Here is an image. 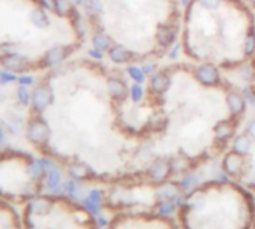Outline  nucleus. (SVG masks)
<instances>
[{
    "instance_id": "c9c22d12",
    "label": "nucleus",
    "mask_w": 255,
    "mask_h": 229,
    "mask_svg": "<svg viewBox=\"0 0 255 229\" xmlns=\"http://www.w3.org/2000/svg\"><path fill=\"white\" fill-rule=\"evenodd\" d=\"M252 229H255V222L252 223Z\"/></svg>"
},
{
    "instance_id": "f3484780",
    "label": "nucleus",
    "mask_w": 255,
    "mask_h": 229,
    "mask_svg": "<svg viewBox=\"0 0 255 229\" xmlns=\"http://www.w3.org/2000/svg\"><path fill=\"white\" fill-rule=\"evenodd\" d=\"M128 76L136 82V84H142L145 82V78H147V74L143 73L142 67H137V66H130L128 67Z\"/></svg>"
},
{
    "instance_id": "4be33fe9",
    "label": "nucleus",
    "mask_w": 255,
    "mask_h": 229,
    "mask_svg": "<svg viewBox=\"0 0 255 229\" xmlns=\"http://www.w3.org/2000/svg\"><path fill=\"white\" fill-rule=\"evenodd\" d=\"M87 9L91 15H99L103 9V5L100 0H88L87 2Z\"/></svg>"
},
{
    "instance_id": "f8f14e48",
    "label": "nucleus",
    "mask_w": 255,
    "mask_h": 229,
    "mask_svg": "<svg viewBox=\"0 0 255 229\" xmlns=\"http://www.w3.org/2000/svg\"><path fill=\"white\" fill-rule=\"evenodd\" d=\"M28 136H30V138H33L34 141H45V140L48 138V127H47L42 121H34V122L30 125Z\"/></svg>"
},
{
    "instance_id": "b1692460",
    "label": "nucleus",
    "mask_w": 255,
    "mask_h": 229,
    "mask_svg": "<svg viewBox=\"0 0 255 229\" xmlns=\"http://www.w3.org/2000/svg\"><path fill=\"white\" fill-rule=\"evenodd\" d=\"M242 94H243L246 103H249V106H255V92L251 88H245Z\"/></svg>"
},
{
    "instance_id": "c756f323",
    "label": "nucleus",
    "mask_w": 255,
    "mask_h": 229,
    "mask_svg": "<svg viewBox=\"0 0 255 229\" xmlns=\"http://www.w3.org/2000/svg\"><path fill=\"white\" fill-rule=\"evenodd\" d=\"M18 97H20V100L26 104L27 101H28V92L24 90V88H20V92H18Z\"/></svg>"
},
{
    "instance_id": "e433bc0d",
    "label": "nucleus",
    "mask_w": 255,
    "mask_h": 229,
    "mask_svg": "<svg viewBox=\"0 0 255 229\" xmlns=\"http://www.w3.org/2000/svg\"><path fill=\"white\" fill-rule=\"evenodd\" d=\"M251 2H254V3H255V0H251Z\"/></svg>"
},
{
    "instance_id": "1a4fd4ad",
    "label": "nucleus",
    "mask_w": 255,
    "mask_h": 229,
    "mask_svg": "<svg viewBox=\"0 0 255 229\" xmlns=\"http://www.w3.org/2000/svg\"><path fill=\"white\" fill-rule=\"evenodd\" d=\"M151 90L157 94H163L164 91H167L169 85H170V78L163 73V71H158V73H154L153 78H151Z\"/></svg>"
},
{
    "instance_id": "aec40b11",
    "label": "nucleus",
    "mask_w": 255,
    "mask_h": 229,
    "mask_svg": "<svg viewBox=\"0 0 255 229\" xmlns=\"http://www.w3.org/2000/svg\"><path fill=\"white\" fill-rule=\"evenodd\" d=\"M243 51H245L246 55H252V54L255 52V34H254V33L248 34V37L245 39Z\"/></svg>"
},
{
    "instance_id": "423d86ee",
    "label": "nucleus",
    "mask_w": 255,
    "mask_h": 229,
    "mask_svg": "<svg viewBox=\"0 0 255 229\" xmlns=\"http://www.w3.org/2000/svg\"><path fill=\"white\" fill-rule=\"evenodd\" d=\"M234 130H236V125L233 121H221L215 125L213 134L218 141H226L234 134Z\"/></svg>"
},
{
    "instance_id": "f257e3e1",
    "label": "nucleus",
    "mask_w": 255,
    "mask_h": 229,
    "mask_svg": "<svg viewBox=\"0 0 255 229\" xmlns=\"http://www.w3.org/2000/svg\"><path fill=\"white\" fill-rule=\"evenodd\" d=\"M206 189L193 192L180 208L185 229H251L254 211L249 200L242 194H229L227 198H210Z\"/></svg>"
},
{
    "instance_id": "6e6552de",
    "label": "nucleus",
    "mask_w": 255,
    "mask_h": 229,
    "mask_svg": "<svg viewBox=\"0 0 255 229\" xmlns=\"http://www.w3.org/2000/svg\"><path fill=\"white\" fill-rule=\"evenodd\" d=\"M51 101H52V94H51V90L48 87H41V88H38L34 91L33 103H34V107L38 110H44Z\"/></svg>"
},
{
    "instance_id": "6ab92c4d",
    "label": "nucleus",
    "mask_w": 255,
    "mask_h": 229,
    "mask_svg": "<svg viewBox=\"0 0 255 229\" xmlns=\"http://www.w3.org/2000/svg\"><path fill=\"white\" fill-rule=\"evenodd\" d=\"M55 11L60 15H67L72 11V2L70 0H55Z\"/></svg>"
},
{
    "instance_id": "412c9836",
    "label": "nucleus",
    "mask_w": 255,
    "mask_h": 229,
    "mask_svg": "<svg viewBox=\"0 0 255 229\" xmlns=\"http://www.w3.org/2000/svg\"><path fill=\"white\" fill-rule=\"evenodd\" d=\"M130 97L133 100V103H140L143 98V88L140 84H134L130 90Z\"/></svg>"
},
{
    "instance_id": "9d476101",
    "label": "nucleus",
    "mask_w": 255,
    "mask_h": 229,
    "mask_svg": "<svg viewBox=\"0 0 255 229\" xmlns=\"http://www.w3.org/2000/svg\"><path fill=\"white\" fill-rule=\"evenodd\" d=\"M107 91H109V94H111L117 100H123L128 94V88H127L126 82H123L121 79H109Z\"/></svg>"
},
{
    "instance_id": "72a5a7b5",
    "label": "nucleus",
    "mask_w": 255,
    "mask_h": 229,
    "mask_svg": "<svg viewBox=\"0 0 255 229\" xmlns=\"http://www.w3.org/2000/svg\"><path fill=\"white\" fill-rule=\"evenodd\" d=\"M180 3L184 5V6H188V3H190V0H180Z\"/></svg>"
},
{
    "instance_id": "2f4dec72",
    "label": "nucleus",
    "mask_w": 255,
    "mask_h": 229,
    "mask_svg": "<svg viewBox=\"0 0 255 229\" xmlns=\"http://www.w3.org/2000/svg\"><path fill=\"white\" fill-rule=\"evenodd\" d=\"M90 55L93 57V58H102L103 57V51H100V49H97V48H94V49H91L90 51Z\"/></svg>"
},
{
    "instance_id": "393cba45",
    "label": "nucleus",
    "mask_w": 255,
    "mask_h": 229,
    "mask_svg": "<svg viewBox=\"0 0 255 229\" xmlns=\"http://www.w3.org/2000/svg\"><path fill=\"white\" fill-rule=\"evenodd\" d=\"M251 74H252V69L249 66H243L240 69V76H242L245 81H249L251 79Z\"/></svg>"
},
{
    "instance_id": "20e7f679",
    "label": "nucleus",
    "mask_w": 255,
    "mask_h": 229,
    "mask_svg": "<svg viewBox=\"0 0 255 229\" xmlns=\"http://www.w3.org/2000/svg\"><path fill=\"white\" fill-rule=\"evenodd\" d=\"M170 170H172L170 162H167L164 160H157L151 164V167L148 170V174L154 182H163L169 177Z\"/></svg>"
},
{
    "instance_id": "a878e982",
    "label": "nucleus",
    "mask_w": 255,
    "mask_h": 229,
    "mask_svg": "<svg viewBox=\"0 0 255 229\" xmlns=\"http://www.w3.org/2000/svg\"><path fill=\"white\" fill-rule=\"evenodd\" d=\"M142 70H143L145 74H154V71H155V64H154V63H145V64L142 66Z\"/></svg>"
},
{
    "instance_id": "bb28decb",
    "label": "nucleus",
    "mask_w": 255,
    "mask_h": 229,
    "mask_svg": "<svg viewBox=\"0 0 255 229\" xmlns=\"http://www.w3.org/2000/svg\"><path fill=\"white\" fill-rule=\"evenodd\" d=\"M248 136L255 141V119L248 124Z\"/></svg>"
},
{
    "instance_id": "f03ea898",
    "label": "nucleus",
    "mask_w": 255,
    "mask_h": 229,
    "mask_svg": "<svg viewBox=\"0 0 255 229\" xmlns=\"http://www.w3.org/2000/svg\"><path fill=\"white\" fill-rule=\"evenodd\" d=\"M196 78L206 87H213L220 82V71L212 64H203L196 69Z\"/></svg>"
},
{
    "instance_id": "4468645a",
    "label": "nucleus",
    "mask_w": 255,
    "mask_h": 229,
    "mask_svg": "<svg viewBox=\"0 0 255 229\" xmlns=\"http://www.w3.org/2000/svg\"><path fill=\"white\" fill-rule=\"evenodd\" d=\"M67 54V49L63 48V46H55L52 49L48 51L47 57H45V63L48 66H54V64H58Z\"/></svg>"
},
{
    "instance_id": "2eb2a0df",
    "label": "nucleus",
    "mask_w": 255,
    "mask_h": 229,
    "mask_svg": "<svg viewBox=\"0 0 255 229\" xmlns=\"http://www.w3.org/2000/svg\"><path fill=\"white\" fill-rule=\"evenodd\" d=\"M3 64L11 70H24L27 67V60L20 55H8L3 60Z\"/></svg>"
},
{
    "instance_id": "0eeeda50",
    "label": "nucleus",
    "mask_w": 255,
    "mask_h": 229,
    "mask_svg": "<svg viewBox=\"0 0 255 229\" xmlns=\"http://www.w3.org/2000/svg\"><path fill=\"white\" fill-rule=\"evenodd\" d=\"M227 106L230 109V112L237 116V114L243 113L245 112V107H246V100L243 97V94H239V92H229L227 94Z\"/></svg>"
},
{
    "instance_id": "7c9ffc66",
    "label": "nucleus",
    "mask_w": 255,
    "mask_h": 229,
    "mask_svg": "<svg viewBox=\"0 0 255 229\" xmlns=\"http://www.w3.org/2000/svg\"><path fill=\"white\" fill-rule=\"evenodd\" d=\"M41 2H42V5H44L45 8L55 11V0H41Z\"/></svg>"
},
{
    "instance_id": "473e14b6",
    "label": "nucleus",
    "mask_w": 255,
    "mask_h": 229,
    "mask_svg": "<svg viewBox=\"0 0 255 229\" xmlns=\"http://www.w3.org/2000/svg\"><path fill=\"white\" fill-rule=\"evenodd\" d=\"M31 81H33V79H31V78H28V76H26V78H21V79H20V82H21V84H24V85L31 84Z\"/></svg>"
},
{
    "instance_id": "5701e85b",
    "label": "nucleus",
    "mask_w": 255,
    "mask_h": 229,
    "mask_svg": "<svg viewBox=\"0 0 255 229\" xmlns=\"http://www.w3.org/2000/svg\"><path fill=\"white\" fill-rule=\"evenodd\" d=\"M199 2L203 8H206L209 11H216L221 5V0H199Z\"/></svg>"
},
{
    "instance_id": "9b49d317",
    "label": "nucleus",
    "mask_w": 255,
    "mask_h": 229,
    "mask_svg": "<svg viewBox=\"0 0 255 229\" xmlns=\"http://www.w3.org/2000/svg\"><path fill=\"white\" fill-rule=\"evenodd\" d=\"M109 58L117 64H124L131 58V54L126 46L114 45V46H111V49H109Z\"/></svg>"
},
{
    "instance_id": "c85d7f7f",
    "label": "nucleus",
    "mask_w": 255,
    "mask_h": 229,
    "mask_svg": "<svg viewBox=\"0 0 255 229\" xmlns=\"http://www.w3.org/2000/svg\"><path fill=\"white\" fill-rule=\"evenodd\" d=\"M178 52H179V45L178 44H173L172 48L169 49V57L170 58H176L178 57Z\"/></svg>"
},
{
    "instance_id": "39448f33",
    "label": "nucleus",
    "mask_w": 255,
    "mask_h": 229,
    "mask_svg": "<svg viewBox=\"0 0 255 229\" xmlns=\"http://www.w3.org/2000/svg\"><path fill=\"white\" fill-rule=\"evenodd\" d=\"M157 42L163 48H170L175 44V37H176V30L170 25H160L157 28Z\"/></svg>"
},
{
    "instance_id": "7ed1b4c3",
    "label": "nucleus",
    "mask_w": 255,
    "mask_h": 229,
    "mask_svg": "<svg viewBox=\"0 0 255 229\" xmlns=\"http://www.w3.org/2000/svg\"><path fill=\"white\" fill-rule=\"evenodd\" d=\"M243 155L237 154V152H230L229 155H226L224 158V162H223V167H224V171L230 176H239L243 170Z\"/></svg>"
},
{
    "instance_id": "f704fd0d",
    "label": "nucleus",
    "mask_w": 255,
    "mask_h": 229,
    "mask_svg": "<svg viewBox=\"0 0 255 229\" xmlns=\"http://www.w3.org/2000/svg\"><path fill=\"white\" fill-rule=\"evenodd\" d=\"M75 2H76V3L79 5V3H82V2H84V0H75Z\"/></svg>"
},
{
    "instance_id": "a211bd4d",
    "label": "nucleus",
    "mask_w": 255,
    "mask_h": 229,
    "mask_svg": "<svg viewBox=\"0 0 255 229\" xmlns=\"http://www.w3.org/2000/svg\"><path fill=\"white\" fill-rule=\"evenodd\" d=\"M31 20H33V23H34L36 25H38V27H44V25L48 24V17H47L45 11H42V9H36V11H33V14H31Z\"/></svg>"
},
{
    "instance_id": "ddd939ff",
    "label": "nucleus",
    "mask_w": 255,
    "mask_h": 229,
    "mask_svg": "<svg viewBox=\"0 0 255 229\" xmlns=\"http://www.w3.org/2000/svg\"><path fill=\"white\" fill-rule=\"evenodd\" d=\"M251 147H252V138L249 136H239L236 140H234V144H233V150L237 152L240 155H248L251 152Z\"/></svg>"
},
{
    "instance_id": "cd10ccee",
    "label": "nucleus",
    "mask_w": 255,
    "mask_h": 229,
    "mask_svg": "<svg viewBox=\"0 0 255 229\" xmlns=\"http://www.w3.org/2000/svg\"><path fill=\"white\" fill-rule=\"evenodd\" d=\"M11 81H14V76H12V74H8V73H0V82H2V84L11 82Z\"/></svg>"
},
{
    "instance_id": "dca6fc26",
    "label": "nucleus",
    "mask_w": 255,
    "mask_h": 229,
    "mask_svg": "<svg viewBox=\"0 0 255 229\" xmlns=\"http://www.w3.org/2000/svg\"><path fill=\"white\" fill-rule=\"evenodd\" d=\"M93 45L94 48L100 49V51H109L111 49V39L104 34V33H96L93 36Z\"/></svg>"
}]
</instances>
